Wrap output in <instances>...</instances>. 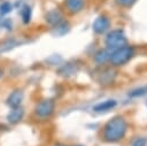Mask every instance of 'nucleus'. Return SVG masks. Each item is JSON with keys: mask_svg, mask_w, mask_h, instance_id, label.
<instances>
[{"mask_svg": "<svg viewBox=\"0 0 147 146\" xmlns=\"http://www.w3.org/2000/svg\"><path fill=\"white\" fill-rule=\"evenodd\" d=\"M13 9H14V6L10 1H7V0L2 1L0 3V16H6V15L10 14L13 11Z\"/></svg>", "mask_w": 147, "mask_h": 146, "instance_id": "4468645a", "label": "nucleus"}, {"mask_svg": "<svg viewBox=\"0 0 147 146\" xmlns=\"http://www.w3.org/2000/svg\"><path fill=\"white\" fill-rule=\"evenodd\" d=\"M54 146H67V145H64L62 143H56V144H54Z\"/></svg>", "mask_w": 147, "mask_h": 146, "instance_id": "6ab92c4d", "label": "nucleus"}, {"mask_svg": "<svg viewBox=\"0 0 147 146\" xmlns=\"http://www.w3.org/2000/svg\"><path fill=\"white\" fill-rule=\"evenodd\" d=\"M55 110V101L53 99H42L34 107V115L40 120L49 118Z\"/></svg>", "mask_w": 147, "mask_h": 146, "instance_id": "20e7f679", "label": "nucleus"}, {"mask_svg": "<svg viewBox=\"0 0 147 146\" xmlns=\"http://www.w3.org/2000/svg\"><path fill=\"white\" fill-rule=\"evenodd\" d=\"M133 55H134V48L132 46L125 45L113 51L110 54L109 61L114 67H121L127 63L133 57Z\"/></svg>", "mask_w": 147, "mask_h": 146, "instance_id": "f03ea898", "label": "nucleus"}, {"mask_svg": "<svg viewBox=\"0 0 147 146\" xmlns=\"http://www.w3.org/2000/svg\"><path fill=\"white\" fill-rule=\"evenodd\" d=\"M24 116V110L22 107H16V108H10V112L7 115V121L10 124H17L22 121Z\"/></svg>", "mask_w": 147, "mask_h": 146, "instance_id": "1a4fd4ad", "label": "nucleus"}, {"mask_svg": "<svg viewBox=\"0 0 147 146\" xmlns=\"http://www.w3.org/2000/svg\"><path fill=\"white\" fill-rule=\"evenodd\" d=\"M126 43H127L126 36H125L124 31L121 29H114V30L109 31L106 36V39H105V44H106L107 49H109L111 52L122 47V46H125Z\"/></svg>", "mask_w": 147, "mask_h": 146, "instance_id": "7ed1b4c3", "label": "nucleus"}, {"mask_svg": "<svg viewBox=\"0 0 147 146\" xmlns=\"http://www.w3.org/2000/svg\"><path fill=\"white\" fill-rule=\"evenodd\" d=\"M59 74L62 75V76H70L72 74H75V69H74V66L71 63H67L64 66H62L60 69H59Z\"/></svg>", "mask_w": 147, "mask_h": 146, "instance_id": "2eb2a0df", "label": "nucleus"}, {"mask_svg": "<svg viewBox=\"0 0 147 146\" xmlns=\"http://www.w3.org/2000/svg\"><path fill=\"white\" fill-rule=\"evenodd\" d=\"M116 105H117L116 100L108 99V100H105V101L99 102L95 106H93V110L96 113H103V112H108V110L113 109L114 107H116Z\"/></svg>", "mask_w": 147, "mask_h": 146, "instance_id": "9d476101", "label": "nucleus"}, {"mask_svg": "<svg viewBox=\"0 0 147 146\" xmlns=\"http://www.w3.org/2000/svg\"><path fill=\"white\" fill-rule=\"evenodd\" d=\"M101 74H102V75H101V79H99L100 84H109V83H111V82L114 80L113 76H115V72H114L113 70L106 69V70H103Z\"/></svg>", "mask_w": 147, "mask_h": 146, "instance_id": "ddd939ff", "label": "nucleus"}, {"mask_svg": "<svg viewBox=\"0 0 147 146\" xmlns=\"http://www.w3.org/2000/svg\"><path fill=\"white\" fill-rule=\"evenodd\" d=\"M115 2H116L118 6H121V7L129 8V7L133 6V5L137 2V0H115Z\"/></svg>", "mask_w": 147, "mask_h": 146, "instance_id": "f3484780", "label": "nucleus"}, {"mask_svg": "<svg viewBox=\"0 0 147 146\" xmlns=\"http://www.w3.org/2000/svg\"><path fill=\"white\" fill-rule=\"evenodd\" d=\"M127 131V122L123 116L111 117L103 126L102 138L107 143H117L122 140Z\"/></svg>", "mask_w": 147, "mask_h": 146, "instance_id": "f257e3e1", "label": "nucleus"}, {"mask_svg": "<svg viewBox=\"0 0 147 146\" xmlns=\"http://www.w3.org/2000/svg\"><path fill=\"white\" fill-rule=\"evenodd\" d=\"M110 26V20L106 16V15H100L98 16L94 22H93V31L96 33V34H102L105 33Z\"/></svg>", "mask_w": 147, "mask_h": 146, "instance_id": "423d86ee", "label": "nucleus"}, {"mask_svg": "<svg viewBox=\"0 0 147 146\" xmlns=\"http://www.w3.org/2000/svg\"><path fill=\"white\" fill-rule=\"evenodd\" d=\"M110 54H111V52L109 49H107V48H100L99 51L95 52L93 59H94L95 63H98V64L101 66V64H105L107 61H109Z\"/></svg>", "mask_w": 147, "mask_h": 146, "instance_id": "9b49d317", "label": "nucleus"}, {"mask_svg": "<svg viewBox=\"0 0 147 146\" xmlns=\"http://www.w3.org/2000/svg\"><path fill=\"white\" fill-rule=\"evenodd\" d=\"M20 16L24 24H29L32 18V8L28 3H23L20 7Z\"/></svg>", "mask_w": 147, "mask_h": 146, "instance_id": "f8f14e48", "label": "nucleus"}, {"mask_svg": "<svg viewBox=\"0 0 147 146\" xmlns=\"http://www.w3.org/2000/svg\"><path fill=\"white\" fill-rule=\"evenodd\" d=\"M84 7H85V0H64V8L71 15H76L80 13L84 9Z\"/></svg>", "mask_w": 147, "mask_h": 146, "instance_id": "0eeeda50", "label": "nucleus"}, {"mask_svg": "<svg viewBox=\"0 0 147 146\" xmlns=\"http://www.w3.org/2000/svg\"><path fill=\"white\" fill-rule=\"evenodd\" d=\"M22 101H23V92L17 89L9 93V95L7 97L6 103L10 108H16V107H21Z\"/></svg>", "mask_w": 147, "mask_h": 146, "instance_id": "6e6552de", "label": "nucleus"}, {"mask_svg": "<svg viewBox=\"0 0 147 146\" xmlns=\"http://www.w3.org/2000/svg\"><path fill=\"white\" fill-rule=\"evenodd\" d=\"M2 76H3V70H2L1 68H0V78H1Z\"/></svg>", "mask_w": 147, "mask_h": 146, "instance_id": "aec40b11", "label": "nucleus"}, {"mask_svg": "<svg viewBox=\"0 0 147 146\" xmlns=\"http://www.w3.org/2000/svg\"><path fill=\"white\" fill-rule=\"evenodd\" d=\"M76 146H84V145H76Z\"/></svg>", "mask_w": 147, "mask_h": 146, "instance_id": "412c9836", "label": "nucleus"}, {"mask_svg": "<svg viewBox=\"0 0 147 146\" xmlns=\"http://www.w3.org/2000/svg\"><path fill=\"white\" fill-rule=\"evenodd\" d=\"M146 145H147V138L146 137H139L132 144V146H146Z\"/></svg>", "mask_w": 147, "mask_h": 146, "instance_id": "a211bd4d", "label": "nucleus"}, {"mask_svg": "<svg viewBox=\"0 0 147 146\" xmlns=\"http://www.w3.org/2000/svg\"><path fill=\"white\" fill-rule=\"evenodd\" d=\"M45 20H46V22H47L51 26L56 28V26H59L61 23L64 22V16H63V13H62L60 9L54 8V9H51V10H48V11L46 13Z\"/></svg>", "mask_w": 147, "mask_h": 146, "instance_id": "39448f33", "label": "nucleus"}, {"mask_svg": "<svg viewBox=\"0 0 147 146\" xmlns=\"http://www.w3.org/2000/svg\"><path fill=\"white\" fill-rule=\"evenodd\" d=\"M145 94H147V85L142 86V87H139V89H136V90H133L129 93V95L131 98H138V97H142Z\"/></svg>", "mask_w": 147, "mask_h": 146, "instance_id": "dca6fc26", "label": "nucleus"}]
</instances>
